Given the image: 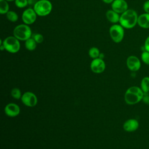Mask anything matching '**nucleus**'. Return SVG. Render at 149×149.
<instances>
[{
  "mask_svg": "<svg viewBox=\"0 0 149 149\" xmlns=\"http://www.w3.org/2000/svg\"><path fill=\"white\" fill-rule=\"evenodd\" d=\"M138 14L133 9H128L120 14L119 23L125 29H132L137 24Z\"/></svg>",
  "mask_w": 149,
  "mask_h": 149,
  "instance_id": "nucleus-1",
  "label": "nucleus"
},
{
  "mask_svg": "<svg viewBox=\"0 0 149 149\" xmlns=\"http://www.w3.org/2000/svg\"><path fill=\"white\" fill-rule=\"evenodd\" d=\"M144 94L140 87L132 86L128 88L125 93V101L128 105L136 104L142 100Z\"/></svg>",
  "mask_w": 149,
  "mask_h": 149,
  "instance_id": "nucleus-2",
  "label": "nucleus"
},
{
  "mask_svg": "<svg viewBox=\"0 0 149 149\" xmlns=\"http://www.w3.org/2000/svg\"><path fill=\"white\" fill-rule=\"evenodd\" d=\"M33 9L37 16L44 17L50 14L52 10V4L49 0H38L34 4Z\"/></svg>",
  "mask_w": 149,
  "mask_h": 149,
  "instance_id": "nucleus-3",
  "label": "nucleus"
},
{
  "mask_svg": "<svg viewBox=\"0 0 149 149\" xmlns=\"http://www.w3.org/2000/svg\"><path fill=\"white\" fill-rule=\"evenodd\" d=\"M13 35L20 41H26L33 35L31 29L29 25L20 24L16 26L13 31Z\"/></svg>",
  "mask_w": 149,
  "mask_h": 149,
  "instance_id": "nucleus-4",
  "label": "nucleus"
},
{
  "mask_svg": "<svg viewBox=\"0 0 149 149\" xmlns=\"http://www.w3.org/2000/svg\"><path fill=\"white\" fill-rule=\"evenodd\" d=\"M5 50L9 53L15 54L19 51L20 49V40L14 36H8L2 41Z\"/></svg>",
  "mask_w": 149,
  "mask_h": 149,
  "instance_id": "nucleus-5",
  "label": "nucleus"
},
{
  "mask_svg": "<svg viewBox=\"0 0 149 149\" xmlns=\"http://www.w3.org/2000/svg\"><path fill=\"white\" fill-rule=\"evenodd\" d=\"M111 38L115 43L120 42L125 36V29L120 24H113L109 28Z\"/></svg>",
  "mask_w": 149,
  "mask_h": 149,
  "instance_id": "nucleus-6",
  "label": "nucleus"
},
{
  "mask_svg": "<svg viewBox=\"0 0 149 149\" xmlns=\"http://www.w3.org/2000/svg\"><path fill=\"white\" fill-rule=\"evenodd\" d=\"M37 15L33 8H27L25 9L22 15V20L23 23L27 25L33 24L37 19Z\"/></svg>",
  "mask_w": 149,
  "mask_h": 149,
  "instance_id": "nucleus-7",
  "label": "nucleus"
},
{
  "mask_svg": "<svg viewBox=\"0 0 149 149\" xmlns=\"http://www.w3.org/2000/svg\"><path fill=\"white\" fill-rule=\"evenodd\" d=\"M21 101L24 105L28 107H35L38 102L37 96L31 91L25 92L21 97Z\"/></svg>",
  "mask_w": 149,
  "mask_h": 149,
  "instance_id": "nucleus-8",
  "label": "nucleus"
},
{
  "mask_svg": "<svg viewBox=\"0 0 149 149\" xmlns=\"http://www.w3.org/2000/svg\"><path fill=\"white\" fill-rule=\"evenodd\" d=\"M90 69L94 73H101L105 69V62L99 58L93 59L90 63Z\"/></svg>",
  "mask_w": 149,
  "mask_h": 149,
  "instance_id": "nucleus-9",
  "label": "nucleus"
},
{
  "mask_svg": "<svg viewBox=\"0 0 149 149\" xmlns=\"http://www.w3.org/2000/svg\"><path fill=\"white\" fill-rule=\"evenodd\" d=\"M126 66L132 72H137L141 68V61L135 55H130L126 59Z\"/></svg>",
  "mask_w": 149,
  "mask_h": 149,
  "instance_id": "nucleus-10",
  "label": "nucleus"
},
{
  "mask_svg": "<svg viewBox=\"0 0 149 149\" xmlns=\"http://www.w3.org/2000/svg\"><path fill=\"white\" fill-rule=\"evenodd\" d=\"M111 8L119 14H122L128 9V4L125 0H114L111 3Z\"/></svg>",
  "mask_w": 149,
  "mask_h": 149,
  "instance_id": "nucleus-11",
  "label": "nucleus"
},
{
  "mask_svg": "<svg viewBox=\"0 0 149 149\" xmlns=\"http://www.w3.org/2000/svg\"><path fill=\"white\" fill-rule=\"evenodd\" d=\"M5 113L9 117H16L20 113V109L18 105L15 103H9L4 108Z\"/></svg>",
  "mask_w": 149,
  "mask_h": 149,
  "instance_id": "nucleus-12",
  "label": "nucleus"
},
{
  "mask_svg": "<svg viewBox=\"0 0 149 149\" xmlns=\"http://www.w3.org/2000/svg\"><path fill=\"white\" fill-rule=\"evenodd\" d=\"M139 126V123L136 119H129L126 120L123 125L124 130L127 132H133L137 130Z\"/></svg>",
  "mask_w": 149,
  "mask_h": 149,
  "instance_id": "nucleus-13",
  "label": "nucleus"
},
{
  "mask_svg": "<svg viewBox=\"0 0 149 149\" xmlns=\"http://www.w3.org/2000/svg\"><path fill=\"white\" fill-rule=\"evenodd\" d=\"M137 24L142 29H149V13L144 12L139 15Z\"/></svg>",
  "mask_w": 149,
  "mask_h": 149,
  "instance_id": "nucleus-14",
  "label": "nucleus"
},
{
  "mask_svg": "<svg viewBox=\"0 0 149 149\" xmlns=\"http://www.w3.org/2000/svg\"><path fill=\"white\" fill-rule=\"evenodd\" d=\"M106 18L111 23L113 24H116L119 22L120 15L112 9H110L106 12Z\"/></svg>",
  "mask_w": 149,
  "mask_h": 149,
  "instance_id": "nucleus-15",
  "label": "nucleus"
},
{
  "mask_svg": "<svg viewBox=\"0 0 149 149\" xmlns=\"http://www.w3.org/2000/svg\"><path fill=\"white\" fill-rule=\"evenodd\" d=\"M37 43L35 41V40L32 38H30L28 40H27L26 41H25L24 42V46L25 48L30 51H34L36 49V47H37Z\"/></svg>",
  "mask_w": 149,
  "mask_h": 149,
  "instance_id": "nucleus-16",
  "label": "nucleus"
},
{
  "mask_svg": "<svg viewBox=\"0 0 149 149\" xmlns=\"http://www.w3.org/2000/svg\"><path fill=\"white\" fill-rule=\"evenodd\" d=\"M140 88L144 93H147L149 92V77H144L140 83Z\"/></svg>",
  "mask_w": 149,
  "mask_h": 149,
  "instance_id": "nucleus-17",
  "label": "nucleus"
},
{
  "mask_svg": "<svg viewBox=\"0 0 149 149\" xmlns=\"http://www.w3.org/2000/svg\"><path fill=\"white\" fill-rule=\"evenodd\" d=\"M6 0H0V13L1 15L6 14L9 11V5Z\"/></svg>",
  "mask_w": 149,
  "mask_h": 149,
  "instance_id": "nucleus-18",
  "label": "nucleus"
},
{
  "mask_svg": "<svg viewBox=\"0 0 149 149\" xmlns=\"http://www.w3.org/2000/svg\"><path fill=\"white\" fill-rule=\"evenodd\" d=\"M7 19L11 22H16L19 19V16L17 13L13 10H9L6 14Z\"/></svg>",
  "mask_w": 149,
  "mask_h": 149,
  "instance_id": "nucleus-19",
  "label": "nucleus"
},
{
  "mask_svg": "<svg viewBox=\"0 0 149 149\" xmlns=\"http://www.w3.org/2000/svg\"><path fill=\"white\" fill-rule=\"evenodd\" d=\"M100 54V52L99 49L95 47H93L90 48L88 50V55L93 59L99 58Z\"/></svg>",
  "mask_w": 149,
  "mask_h": 149,
  "instance_id": "nucleus-20",
  "label": "nucleus"
},
{
  "mask_svg": "<svg viewBox=\"0 0 149 149\" xmlns=\"http://www.w3.org/2000/svg\"><path fill=\"white\" fill-rule=\"evenodd\" d=\"M10 95L11 96L16 100L18 99H21V97L22 96L21 91L20 90V89H19L18 88H13L12 89L11 91H10Z\"/></svg>",
  "mask_w": 149,
  "mask_h": 149,
  "instance_id": "nucleus-21",
  "label": "nucleus"
},
{
  "mask_svg": "<svg viewBox=\"0 0 149 149\" xmlns=\"http://www.w3.org/2000/svg\"><path fill=\"white\" fill-rule=\"evenodd\" d=\"M141 59L144 63L149 65V52L143 51L141 54Z\"/></svg>",
  "mask_w": 149,
  "mask_h": 149,
  "instance_id": "nucleus-22",
  "label": "nucleus"
},
{
  "mask_svg": "<svg viewBox=\"0 0 149 149\" xmlns=\"http://www.w3.org/2000/svg\"><path fill=\"white\" fill-rule=\"evenodd\" d=\"M14 2L15 5L19 8H25L29 4L28 0H15Z\"/></svg>",
  "mask_w": 149,
  "mask_h": 149,
  "instance_id": "nucleus-23",
  "label": "nucleus"
},
{
  "mask_svg": "<svg viewBox=\"0 0 149 149\" xmlns=\"http://www.w3.org/2000/svg\"><path fill=\"white\" fill-rule=\"evenodd\" d=\"M31 37L37 44H41L44 41V37L40 33H33Z\"/></svg>",
  "mask_w": 149,
  "mask_h": 149,
  "instance_id": "nucleus-24",
  "label": "nucleus"
},
{
  "mask_svg": "<svg viewBox=\"0 0 149 149\" xmlns=\"http://www.w3.org/2000/svg\"><path fill=\"white\" fill-rule=\"evenodd\" d=\"M143 9L145 13H149V0H146L143 5Z\"/></svg>",
  "mask_w": 149,
  "mask_h": 149,
  "instance_id": "nucleus-25",
  "label": "nucleus"
},
{
  "mask_svg": "<svg viewBox=\"0 0 149 149\" xmlns=\"http://www.w3.org/2000/svg\"><path fill=\"white\" fill-rule=\"evenodd\" d=\"M144 49L145 51L149 52V36L146 38L144 43Z\"/></svg>",
  "mask_w": 149,
  "mask_h": 149,
  "instance_id": "nucleus-26",
  "label": "nucleus"
},
{
  "mask_svg": "<svg viewBox=\"0 0 149 149\" xmlns=\"http://www.w3.org/2000/svg\"><path fill=\"white\" fill-rule=\"evenodd\" d=\"M142 100L146 104L149 105V94H148V93L144 94Z\"/></svg>",
  "mask_w": 149,
  "mask_h": 149,
  "instance_id": "nucleus-27",
  "label": "nucleus"
},
{
  "mask_svg": "<svg viewBox=\"0 0 149 149\" xmlns=\"http://www.w3.org/2000/svg\"><path fill=\"white\" fill-rule=\"evenodd\" d=\"M103 2L107 3V4H109V3H112L113 2V1L114 0H101Z\"/></svg>",
  "mask_w": 149,
  "mask_h": 149,
  "instance_id": "nucleus-28",
  "label": "nucleus"
},
{
  "mask_svg": "<svg viewBox=\"0 0 149 149\" xmlns=\"http://www.w3.org/2000/svg\"><path fill=\"white\" fill-rule=\"evenodd\" d=\"M104 58V54L102 53H100V56H99V58H101L102 59H103V58Z\"/></svg>",
  "mask_w": 149,
  "mask_h": 149,
  "instance_id": "nucleus-29",
  "label": "nucleus"
},
{
  "mask_svg": "<svg viewBox=\"0 0 149 149\" xmlns=\"http://www.w3.org/2000/svg\"><path fill=\"white\" fill-rule=\"evenodd\" d=\"M6 1H7L8 2H13V1H15V0H6Z\"/></svg>",
  "mask_w": 149,
  "mask_h": 149,
  "instance_id": "nucleus-30",
  "label": "nucleus"
}]
</instances>
